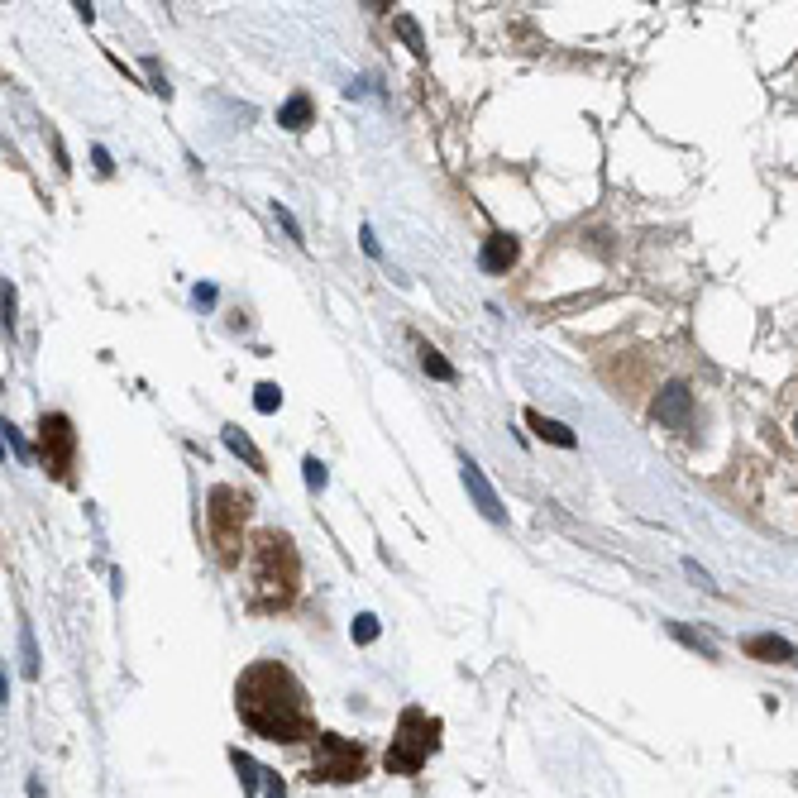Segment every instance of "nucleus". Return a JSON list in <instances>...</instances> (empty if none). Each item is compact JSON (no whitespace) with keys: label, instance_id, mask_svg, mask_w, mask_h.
<instances>
[{"label":"nucleus","instance_id":"obj_1","mask_svg":"<svg viewBox=\"0 0 798 798\" xmlns=\"http://www.w3.org/2000/svg\"><path fill=\"white\" fill-rule=\"evenodd\" d=\"M235 712L244 717L249 732L268 736V741H316V717H311L306 689L278 660H259L239 674Z\"/></svg>","mask_w":798,"mask_h":798},{"label":"nucleus","instance_id":"obj_2","mask_svg":"<svg viewBox=\"0 0 798 798\" xmlns=\"http://www.w3.org/2000/svg\"><path fill=\"white\" fill-rule=\"evenodd\" d=\"M249 583H254V598L249 603L259 612H278L297 598V583H302V560H297V545L287 531H259L254 540V560H249Z\"/></svg>","mask_w":798,"mask_h":798},{"label":"nucleus","instance_id":"obj_3","mask_svg":"<svg viewBox=\"0 0 798 798\" xmlns=\"http://www.w3.org/2000/svg\"><path fill=\"white\" fill-rule=\"evenodd\" d=\"M244 517H249V497L235 493V488H225L216 483L211 493H206V531H211V545L220 550V564L225 569H235L239 555H244Z\"/></svg>","mask_w":798,"mask_h":798},{"label":"nucleus","instance_id":"obj_4","mask_svg":"<svg viewBox=\"0 0 798 798\" xmlns=\"http://www.w3.org/2000/svg\"><path fill=\"white\" fill-rule=\"evenodd\" d=\"M435 746H440V722H435L431 712L407 708L402 712V727H397V736H392L388 755H383V765H388L392 775H416V770L431 760Z\"/></svg>","mask_w":798,"mask_h":798},{"label":"nucleus","instance_id":"obj_5","mask_svg":"<svg viewBox=\"0 0 798 798\" xmlns=\"http://www.w3.org/2000/svg\"><path fill=\"white\" fill-rule=\"evenodd\" d=\"M364 770H368V755L359 741H345V736H335V732L316 736V779H325V784H354V779H364Z\"/></svg>","mask_w":798,"mask_h":798},{"label":"nucleus","instance_id":"obj_6","mask_svg":"<svg viewBox=\"0 0 798 798\" xmlns=\"http://www.w3.org/2000/svg\"><path fill=\"white\" fill-rule=\"evenodd\" d=\"M39 445H44L48 474L67 478L72 454H77V435H72V421H67L63 411H44V421H39Z\"/></svg>","mask_w":798,"mask_h":798},{"label":"nucleus","instance_id":"obj_7","mask_svg":"<svg viewBox=\"0 0 798 798\" xmlns=\"http://www.w3.org/2000/svg\"><path fill=\"white\" fill-rule=\"evenodd\" d=\"M655 421L660 426H669V431H684L693 421V392H689V383H665L660 388V397H655Z\"/></svg>","mask_w":798,"mask_h":798},{"label":"nucleus","instance_id":"obj_8","mask_svg":"<svg viewBox=\"0 0 798 798\" xmlns=\"http://www.w3.org/2000/svg\"><path fill=\"white\" fill-rule=\"evenodd\" d=\"M464 488H469V497H474V507H478V512H483L488 521H507V507L497 502L493 483L483 478V469H478L474 459H464Z\"/></svg>","mask_w":798,"mask_h":798},{"label":"nucleus","instance_id":"obj_9","mask_svg":"<svg viewBox=\"0 0 798 798\" xmlns=\"http://www.w3.org/2000/svg\"><path fill=\"white\" fill-rule=\"evenodd\" d=\"M517 239L507 235V230H497V235H488V244H483V249H478V268H483V273H507V268H512V263H517Z\"/></svg>","mask_w":798,"mask_h":798},{"label":"nucleus","instance_id":"obj_10","mask_svg":"<svg viewBox=\"0 0 798 798\" xmlns=\"http://www.w3.org/2000/svg\"><path fill=\"white\" fill-rule=\"evenodd\" d=\"M746 655L751 660H770V665H794V641H784V636H775V631H765V636H746Z\"/></svg>","mask_w":798,"mask_h":798},{"label":"nucleus","instance_id":"obj_11","mask_svg":"<svg viewBox=\"0 0 798 798\" xmlns=\"http://www.w3.org/2000/svg\"><path fill=\"white\" fill-rule=\"evenodd\" d=\"M311 120H316V101H311L306 91H292V96L282 101V110H278V125H282V130H292V134H302Z\"/></svg>","mask_w":798,"mask_h":798},{"label":"nucleus","instance_id":"obj_12","mask_svg":"<svg viewBox=\"0 0 798 798\" xmlns=\"http://www.w3.org/2000/svg\"><path fill=\"white\" fill-rule=\"evenodd\" d=\"M526 426H531L545 445H560V450H574V445H579V435L569 431L564 421H550V416H540V411H526Z\"/></svg>","mask_w":798,"mask_h":798},{"label":"nucleus","instance_id":"obj_13","mask_svg":"<svg viewBox=\"0 0 798 798\" xmlns=\"http://www.w3.org/2000/svg\"><path fill=\"white\" fill-rule=\"evenodd\" d=\"M225 450L230 454H239V459H244V464H249V469H254V474H263V469H268V464H263V454H259V445H254V440H249V435L239 431V426H225Z\"/></svg>","mask_w":798,"mask_h":798},{"label":"nucleus","instance_id":"obj_14","mask_svg":"<svg viewBox=\"0 0 798 798\" xmlns=\"http://www.w3.org/2000/svg\"><path fill=\"white\" fill-rule=\"evenodd\" d=\"M669 636H674V641H684V646H689V650H698V655H708V660H712V655H717V650H712V641H708V636H698V631H689V626H684V622H669Z\"/></svg>","mask_w":798,"mask_h":798},{"label":"nucleus","instance_id":"obj_15","mask_svg":"<svg viewBox=\"0 0 798 798\" xmlns=\"http://www.w3.org/2000/svg\"><path fill=\"white\" fill-rule=\"evenodd\" d=\"M421 368H426V373H431V378H440V383H454V368L445 364V354H440V349H421Z\"/></svg>","mask_w":798,"mask_h":798},{"label":"nucleus","instance_id":"obj_16","mask_svg":"<svg viewBox=\"0 0 798 798\" xmlns=\"http://www.w3.org/2000/svg\"><path fill=\"white\" fill-rule=\"evenodd\" d=\"M254 407H259L263 416H273V411L282 407V388H278V383H259V388H254Z\"/></svg>","mask_w":798,"mask_h":798},{"label":"nucleus","instance_id":"obj_17","mask_svg":"<svg viewBox=\"0 0 798 798\" xmlns=\"http://www.w3.org/2000/svg\"><path fill=\"white\" fill-rule=\"evenodd\" d=\"M349 636H354L359 646L378 641V617H373V612H359V617H354V626H349Z\"/></svg>","mask_w":798,"mask_h":798},{"label":"nucleus","instance_id":"obj_18","mask_svg":"<svg viewBox=\"0 0 798 798\" xmlns=\"http://www.w3.org/2000/svg\"><path fill=\"white\" fill-rule=\"evenodd\" d=\"M230 760H235V770L244 775V789H249V794H259V765H254V760H249L244 751H235Z\"/></svg>","mask_w":798,"mask_h":798},{"label":"nucleus","instance_id":"obj_19","mask_svg":"<svg viewBox=\"0 0 798 798\" xmlns=\"http://www.w3.org/2000/svg\"><path fill=\"white\" fill-rule=\"evenodd\" d=\"M302 474H306V488L311 493H325V483H330V474H325L321 459H302Z\"/></svg>","mask_w":798,"mask_h":798},{"label":"nucleus","instance_id":"obj_20","mask_svg":"<svg viewBox=\"0 0 798 798\" xmlns=\"http://www.w3.org/2000/svg\"><path fill=\"white\" fill-rule=\"evenodd\" d=\"M392 24L402 29V39H407V44H411V53H416V58H426V44H421V34H416V24H411L407 15H392Z\"/></svg>","mask_w":798,"mask_h":798},{"label":"nucleus","instance_id":"obj_21","mask_svg":"<svg viewBox=\"0 0 798 798\" xmlns=\"http://www.w3.org/2000/svg\"><path fill=\"white\" fill-rule=\"evenodd\" d=\"M5 445H10V450H15V459H20V464H29V459H34V450H29V445H24V435L15 431V426H10V421H5Z\"/></svg>","mask_w":798,"mask_h":798},{"label":"nucleus","instance_id":"obj_22","mask_svg":"<svg viewBox=\"0 0 798 798\" xmlns=\"http://www.w3.org/2000/svg\"><path fill=\"white\" fill-rule=\"evenodd\" d=\"M20 646H24V674L34 679V674H39V650H34V636H29V631H20Z\"/></svg>","mask_w":798,"mask_h":798},{"label":"nucleus","instance_id":"obj_23","mask_svg":"<svg viewBox=\"0 0 798 798\" xmlns=\"http://www.w3.org/2000/svg\"><path fill=\"white\" fill-rule=\"evenodd\" d=\"M273 216H278V225H282V230H287V235H292V239H297V244H302V225H297V216H292V211H287L282 201H278V206H273Z\"/></svg>","mask_w":798,"mask_h":798},{"label":"nucleus","instance_id":"obj_24","mask_svg":"<svg viewBox=\"0 0 798 798\" xmlns=\"http://www.w3.org/2000/svg\"><path fill=\"white\" fill-rule=\"evenodd\" d=\"M15 287H10V282H5V287H0V311H5V330H10V325H15Z\"/></svg>","mask_w":798,"mask_h":798},{"label":"nucleus","instance_id":"obj_25","mask_svg":"<svg viewBox=\"0 0 798 798\" xmlns=\"http://www.w3.org/2000/svg\"><path fill=\"white\" fill-rule=\"evenodd\" d=\"M359 244H364L368 259H378V254H383V244H378V235H373V225H364V230H359Z\"/></svg>","mask_w":798,"mask_h":798},{"label":"nucleus","instance_id":"obj_26","mask_svg":"<svg viewBox=\"0 0 798 798\" xmlns=\"http://www.w3.org/2000/svg\"><path fill=\"white\" fill-rule=\"evenodd\" d=\"M192 302L206 311V306H216V287L211 282H196V292H192Z\"/></svg>","mask_w":798,"mask_h":798},{"label":"nucleus","instance_id":"obj_27","mask_svg":"<svg viewBox=\"0 0 798 798\" xmlns=\"http://www.w3.org/2000/svg\"><path fill=\"white\" fill-rule=\"evenodd\" d=\"M684 574H689V579H698V588H708V593H717V583H712L708 574H703V569H698L693 560H684Z\"/></svg>","mask_w":798,"mask_h":798},{"label":"nucleus","instance_id":"obj_28","mask_svg":"<svg viewBox=\"0 0 798 798\" xmlns=\"http://www.w3.org/2000/svg\"><path fill=\"white\" fill-rule=\"evenodd\" d=\"M91 158H96V168H101V173H115V163H110V153H106V149H96Z\"/></svg>","mask_w":798,"mask_h":798},{"label":"nucleus","instance_id":"obj_29","mask_svg":"<svg viewBox=\"0 0 798 798\" xmlns=\"http://www.w3.org/2000/svg\"><path fill=\"white\" fill-rule=\"evenodd\" d=\"M268 798H287V789H282V779L273 775V784H268Z\"/></svg>","mask_w":798,"mask_h":798},{"label":"nucleus","instance_id":"obj_30","mask_svg":"<svg viewBox=\"0 0 798 798\" xmlns=\"http://www.w3.org/2000/svg\"><path fill=\"white\" fill-rule=\"evenodd\" d=\"M794 435H798V421H794Z\"/></svg>","mask_w":798,"mask_h":798}]
</instances>
